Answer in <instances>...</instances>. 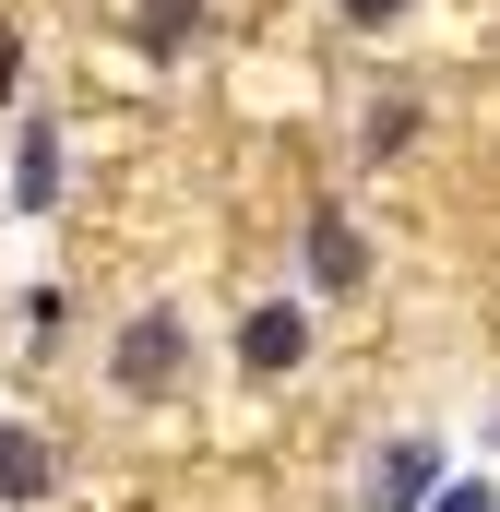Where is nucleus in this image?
<instances>
[{
    "label": "nucleus",
    "mask_w": 500,
    "mask_h": 512,
    "mask_svg": "<svg viewBox=\"0 0 500 512\" xmlns=\"http://www.w3.org/2000/svg\"><path fill=\"white\" fill-rule=\"evenodd\" d=\"M48 477H60L48 441H36V429H0V501H48Z\"/></svg>",
    "instance_id": "nucleus-4"
},
{
    "label": "nucleus",
    "mask_w": 500,
    "mask_h": 512,
    "mask_svg": "<svg viewBox=\"0 0 500 512\" xmlns=\"http://www.w3.org/2000/svg\"><path fill=\"white\" fill-rule=\"evenodd\" d=\"M310 274H322V286H358V274H370V251H358L346 215H310Z\"/></svg>",
    "instance_id": "nucleus-6"
},
{
    "label": "nucleus",
    "mask_w": 500,
    "mask_h": 512,
    "mask_svg": "<svg viewBox=\"0 0 500 512\" xmlns=\"http://www.w3.org/2000/svg\"><path fill=\"white\" fill-rule=\"evenodd\" d=\"M191 24H203V0H143V48H191Z\"/></svg>",
    "instance_id": "nucleus-7"
},
{
    "label": "nucleus",
    "mask_w": 500,
    "mask_h": 512,
    "mask_svg": "<svg viewBox=\"0 0 500 512\" xmlns=\"http://www.w3.org/2000/svg\"><path fill=\"white\" fill-rule=\"evenodd\" d=\"M417 512H489V477H441V489H429Z\"/></svg>",
    "instance_id": "nucleus-8"
},
{
    "label": "nucleus",
    "mask_w": 500,
    "mask_h": 512,
    "mask_svg": "<svg viewBox=\"0 0 500 512\" xmlns=\"http://www.w3.org/2000/svg\"><path fill=\"white\" fill-rule=\"evenodd\" d=\"M239 358H250V370H262V382H274V370H298V358H310V322H298V310H250Z\"/></svg>",
    "instance_id": "nucleus-3"
},
{
    "label": "nucleus",
    "mask_w": 500,
    "mask_h": 512,
    "mask_svg": "<svg viewBox=\"0 0 500 512\" xmlns=\"http://www.w3.org/2000/svg\"><path fill=\"white\" fill-rule=\"evenodd\" d=\"M179 370H191V322H179V310L120 322V346H108V382H120V393H167Z\"/></svg>",
    "instance_id": "nucleus-1"
},
{
    "label": "nucleus",
    "mask_w": 500,
    "mask_h": 512,
    "mask_svg": "<svg viewBox=\"0 0 500 512\" xmlns=\"http://www.w3.org/2000/svg\"><path fill=\"white\" fill-rule=\"evenodd\" d=\"M429 489H441V453H429V441H393L381 477H370V512H417Z\"/></svg>",
    "instance_id": "nucleus-2"
},
{
    "label": "nucleus",
    "mask_w": 500,
    "mask_h": 512,
    "mask_svg": "<svg viewBox=\"0 0 500 512\" xmlns=\"http://www.w3.org/2000/svg\"><path fill=\"white\" fill-rule=\"evenodd\" d=\"M12 203H24V215H48V203H60V131H48V120L24 131V167H12Z\"/></svg>",
    "instance_id": "nucleus-5"
},
{
    "label": "nucleus",
    "mask_w": 500,
    "mask_h": 512,
    "mask_svg": "<svg viewBox=\"0 0 500 512\" xmlns=\"http://www.w3.org/2000/svg\"><path fill=\"white\" fill-rule=\"evenodd\" d=\"M346 12H358V24H381V12H405V0H346Z\"/></svg>",
    "instance_id": "nucleus-9"
}]
</instances>
